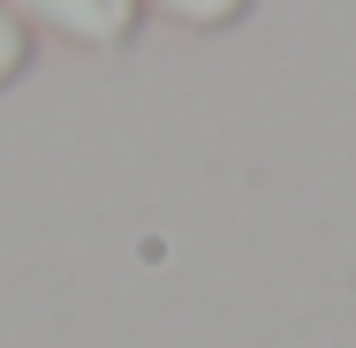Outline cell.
<instances>
[{"label": "cell", "instance_id": "obj_3", "mask_svg": "<svg viewBox=\"0 0 356 348\" xmlns=\"http://www.w3.org/2000/svg\"><path fill=\"white\" fill-rule=\"evenodd\" d=\"M23 69H31V31H23V23L8 15V0H0V91H8Z\"/></svg>", "mask_w": 356, "mask_h": 348}, {"label": "cell", "instance_id": "obj_1", "mask_svg": "<svg viewBox=\"0 0 356 348\" xmlns=\"http://www.w3.org/2000/svg\"><path fill=\"white\" fill-rule=\"evenodd\" d=\"M8 15L23 31H46V38L76 46V53H122L144 31L137 0H8Z\"/></svg>", "mask_w": 356, "mask_h": 348}, {"label": "cell", "instance_id": "obj_2", "mask_svg": "<svg viewBox=\"0 0 356 348\" xmlns=\"http://www.w3.org/2000/svg\"><path fill=\"white\" fill-rule=\"evenodd\" d=\"M152 15H167V23H182V31H235L258 0H137Z\"/></svg>", "mask_w": 356, "mask_h": 348}]
</instances>
